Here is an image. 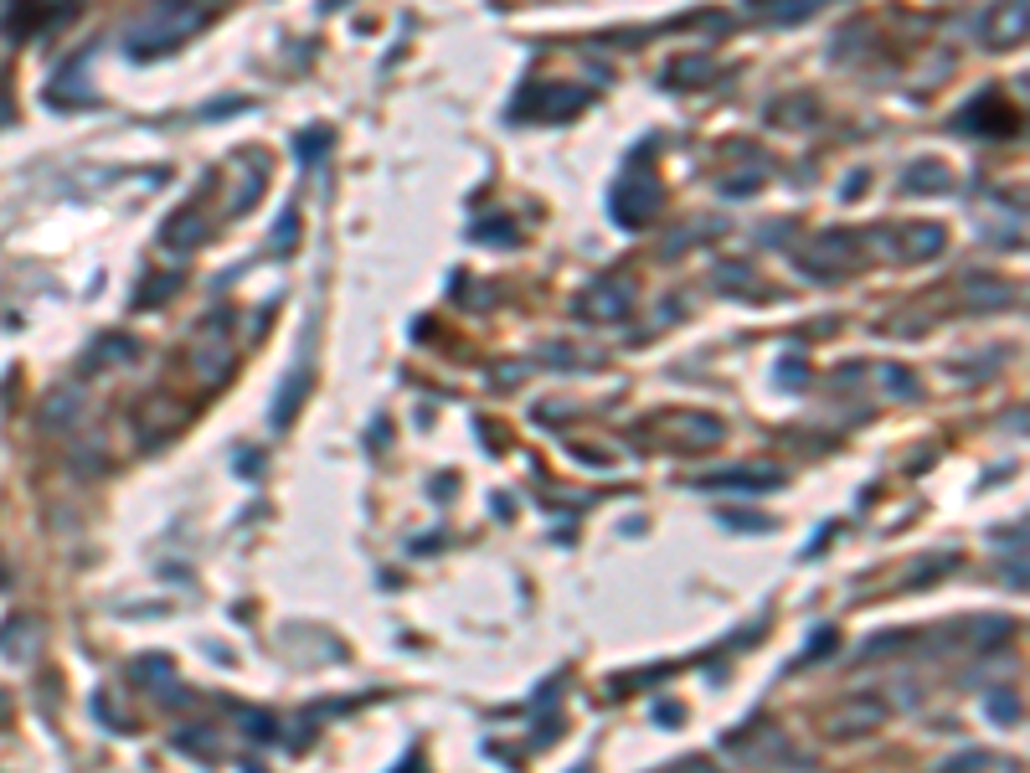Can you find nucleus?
<instances>
[{"instance_id": "obj_16", "label": "nucleus", "mask_w": 1030, "mask_h": 773, "mask_svg": "<svg viewBox=\"0 0 1030 773\" xmlns=\"http://www.w3.org/2000/svg\"><path fill=\"white\" fill-rule=\"evenodd\" d=\"M773 21H804L815 16V5H804V0H778V11H768Z\"/></svg>"}, {"instance_id": "obj_8", "label": "nucleus", "mask_w": 1030, "mask_h": 773, "mask_svg": "<svg viewBox=\"0 0 1030 773\" xmlns=\"http://www.w3.org/2000/svg\"><path fill=\"white\" fill-rule=\"evenodd\" d=\"M305 387H310V377H305V372H289L284 392H278V402H273V428H289V423H294V408H299Z\"/></svg>"}, {"instance_id": "obj_11", "label": "nucleus", "mask_w": 1030, "mask_h": 773, "mask_svg": "<svg viewBox=\"0 0 1030 773\" xmlns=\"http://www.w3.org/2000/svg\"><path fill=\"white\" fill-rule=\"evenodd\" d=\"M135 681H139V686H171L175 671H171V660H165V654H150V660H139V665H135Z\"/></svg>"}, {"instance_id": "obj_1", "label": "nucleus", "mask_w": 1030, "mask_h": 773, "mask_svg": "<svg viewBox=\"0 0 1030 773\" xmlns=\"http://www.w3.org/2000/svg\"><path fill=\"white\" fill-rule=\"evenodd\" d=\"M196 26H207V11H181V5H156V11H145V16L129 26V58H160V52H171V47H181V41L191 37Z\"/></svg>"}, {"instance_id": "obj_3", "label": "nucleus", "mask_w": 1030, "mask_h": 773, "mask_svg": "<svg viewBox=\"0 0 1030 773\" xmlns=\"http://www.w3.org/2000/svg\"><path fill=\"white\" fill-rule=\"evenodd\" d=\"M227 361H233V357H227V336H216V325H207V331H201V340L191 346V366L207 382H222V377H227Z\"/></svg>"}, {"instance_id": "obj_19", "label": "nucleus", "mask_w": 1030, "mask_h": 773, "mask_svg": "<svg viewBox=\"0 0 1030 773\" xmlns=\"http://www.w3.org/2000/svg\"><path fill=\"white\" fill-rule=\"evenodd\" d=\"M994 722H1015V696H994Z\"/></svg>"}, {"instance_id": "obj_9", "label": "nucleus", "mask_w": 1030, "mask_h": 773, "mask_svg": "<svg viewBox=\"0 0 1030 773\" xmlns=\"http://www.w3.org/2000/svg\"><path fill=\"white\" fill-rule=\"evenodd\" d=\"M67 11H11L5 16V37H32V32H41V26H52V21H62Z\"/></svg>"}, {"instance_id": "obj_13", "label": "nucleus", "mask_w": 1030, "mask_h": 773, "mask_svg": "<svg viewBox=\"0 0 1030 773\" xmlns=\"http://www.w3.org/2000/svg\"><path fill=\"white\" fill-rule=\"evenodd\" d=\"M294 233H299V212H284V217H278V227H273V242H269V248L284 258V253L294 248Z\"/></svg>"}, {"instance_id": "obj_20", "label": "nucleus", "mask_w": 1030, "mask_h": 773, "mask_svg": "<svg viewBox=\"0 0 1030 773\" xmlns=\"http://www.w3.org/2000/svg\"><path fill=\"white\" fill-rule=\"evenodd\" d=\"M778 377H783V387H798V361H783V366H778Z\"/></svg>"}, {"instance_id": "obj_10", "label": "nucleus", "mask_w": 1030, "mask_h": 773, "mask_svg": "<svg viewBox=\"0 0 1030 773\" xmlns=\"http://www.w3.org/2000/svg\"><path fill=\"white\" fill-rule=\"evenodd\" d=\"M856 707L860 712H840L830 727H835V733H866V727H876V722L886 716V707H876V701H856Z\"/></svg>"}, {"instance_id": "obj_7", "label": "nucleus", "mask_w": 1030, "mask_h": 773, "mask_svg": "<svg viewBox=\"0 0 1030 773\" xmlns=\"http://www.w3.org/2000/svg\"><path fill=\"white\" fill-rule=\"evenodd\" d=\"M37 624L32 619H5V629H0V650L5 654H37Z\"/></svg>"}, {"instance_id": "obj_2", "label": "nucleus", "mask_w": 1030, "mask_h": 773, "mask_svg": "<svg viewBox=\"0 0 1030 773\" xmlns=\"http://www.w3.org/2000/svg\"><path fill=\"white\" fill-rule=\"evenodd\" d=\"M660 180L655 176H623L613 191H608V212H613V222L619 227H640V222H649L655 212H660Z\"/></svg>"}, {"instance_id": "obj_6", "label": "nucleus", "mask_w": 1030, "mask_h": 773, "mask_svg": "<svg viewBox=\"0 0 1030 773\" xmlns=\"http://www.w3.org/2000/svg\"><path fill=\"white\" fill-rule=\"evenodd\" d=\"M958 124H969L973 135H1010V129H1015V114H1010V109H1005V114H994V93H984V99L973 103V109H969V114H964Z\"/></svg>"}, {"instance_id": "obj_17", "label": "nucleus", "mask_w": 1030, "mask_h": 773, "mask_svg": "<svg viewBox=\"0 0 1030 773\" xmlns=\"http://www.w3.org/2000/svg\"><path fill=\"white\" fill-rule=\"evenodd\" d=\"M243 727L253 737H273V716H263V712H243Z\"/></svg>"}, {"instance_id": "obj_15", "label": "nucleus", "mask_w": 1030, "mask_h": 773, "mask_svg": "<svg viewBox=\"0 0 1030 773\" xmlns=\"http://www.w3.org/2000/svg\"><path fill=\"white\" fill-rule=\"evenodd\" d=\"M165 238H171V242H181V238H186V242H201V238H207V222H186V217H175L171 227H165Z\"/></svg>"}, {"instance_id": "obj_14", "label": "nucleus", "mask_w": 1030, "mask_h": 773, "mask_svg": "<svg viewBox=\"0 0 1030 773\" xmlns=\"http://www.w3.org/2000/svg\"><path fill=\"white\" fill-rule=\"evenodd\" d=\"M943 248V227H913V258H933Z\"/></svg>"}, {"instance_id": "obj_12", "label": "nucleus", "mask_w": 1030, "mask_h": 773, "mask_svg": "<svg viewBox=\"0 0 1030 773\" xmlns=\"http://www.w3.org/2000/svg\"><path fill=\"white\" fill-rule=\"evenodd\" d=\"M325 150H331V129L299 135V160H305V165H320V160H325Z\"/></svg>"}, {"instance_id": "obj_5", "label": "nucleus", "mask_w": 1030, "mask_h": 773, "mask_svg": "<svg viewBox=\"0 0 1030 773\" xmlns=\"http://www.w3.org/2000/svg\"><path fill=\"white\" fill-rule=\"evenodd\" d=\"M629 304H634L629 284H623V278H613V284H598V289H593V299H587L583 310H587V315H598V320H619V315H629Z\"/></svg>"}, {"instance_id": "obj_18", "label": "nucleus", "mask_w": 1030, "mask_h": 773, "mask_svg": "<svg viewBox=\"0 0 1030 773\" xmlns=\"http://www.w3.org/2000/svg\"><path fill=\"white\" fill-rule=\"evenodd\" d=\"M474 238H516V227H510V222H480Z\"/></svg>"}, {"instance_id": "obj_4", "label": "nucleus", "mask_w": 1030, "mask_h": 773, "mask_svg": "<svg viewBox=\"0 0 1030 773\" xmlns=\"http://www.w3.org/2000/svg\"><path fill=\"white\" fill-rule=\"evenodd\" d=\"M700 485L706 490H778L783 475L778 470H721V475H706Z\"/></svg>"}]
</instances>
